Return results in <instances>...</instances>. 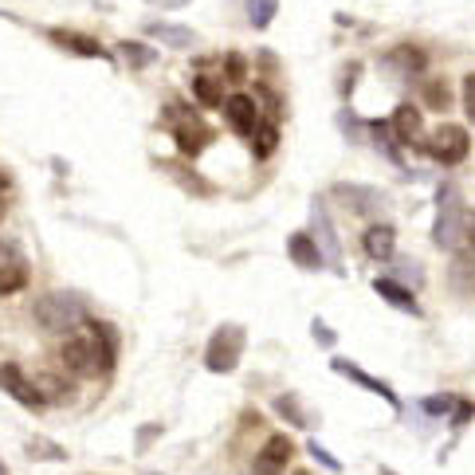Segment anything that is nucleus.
<instances>
[{
    "mask_svg": "<svg viewBox=\"0 0 475 475\" xmlns=\"http://www.w3.org/2000/svg\"><path fill=\"white\" fill-rule=\"evenodd\" d=\"M244 345H247V334H244L240 322H224V327H216L209 345H204V370L209 373H232L244 358Z\"/></svg>",
    "mask_w": 475,
    "mask_h": 475,
    "instance_id": "1",
    "label": "nucleus"
},
{
    "mask_svg": "<svg viewBox=\"0 0 475 475\" xmlns=\"http://www.w3.org/2000/svg\"><path fill=\"white\" fill-rule=\"evenodd\" d=\"M36 322L51 334H63V330H75L79 322H86V307H83V299L51 291V295H43L36 302Z\"/></svg>",
    "mask_w": 475,
    "mask_h": 475,
    "instance_id": "2",
    "label": "nucleus"
},
{
    "mask_svg": "<svg viewBox=\"0 0 475 475\" xmlns=\"http://www.w3.org/2000/svg\"><path fill=\"white\" fill-rule=\"evenodd\" d=\"M463 236V204H460V193L452 185H440L436 193V224H432V240L444 252H456Z\"/></svg>",
    "mask_w": 475,
    "mask_h": 475,
    "instance_id": "3",
    "label": "nucleus"
},
{
    "mask_svg": "<svg viewBox=\"0 0 475 475\" xmlns=\"http://www.w3.org/2000/svg\"><path fill=\"white\" fill-rule=\"evenodd\" d=\"M169 122H173V138H177V149L185 157H197L204 146L212 142V130L201 122L197 114H185V106L173 103L169 106Z\"/></svg>",
    "mask_w": 475,
    "mask_h": 475,
    "instance_id": "4",
    "label": "nucleus"
},
{
    "mask_svg": "<svg viewBox=\"0 0 475 475\" xmlns=\"http://www.w3.org/2000/svg\"><path fill=\"white\" fill-rule=\"evenodd\" d=\"M468 149H471V138H468V130L463 126H440L436 134H432V142H428V154L440 161V166H460L463 157H468Z\"/></svg>",
    "mask_w": 475,
    "mask_h": 475,
    "instance_id": "5",
    "label": "nucleus"
},
{
    "mask_svg": "<svg viewBox=\"0 0 475 475\" xmlns=\"http://www.w3.org/2000/svg\"><path fill=\"white\" fill-rule=\"evenodd\" d=\"M59 358L63 365L75 373V377H94V373H103V358H99V345H94L91 334H79V338H67L63 342V350H59Z\"/></svg>",
    "mask_w": 475,
    "mask_h": 475,
    "instance_id": "6",
    "label": "nucleus"
},
{
    "mask_svg": "<svg viewBox=\"0 0 475 475\" xmlns=\"http://www.w3.org/2000/svg\"><path fill=\"white\" fill-rule=\"evenodd\" d=\"M310 224H315V240L322 247V255L330 259V272H338L345 275V259H342V244H338V232H334V224H330V216H327V204L315 201V209H310Z\"/></svg>",
    "mask_w": 475,
    "mask_h": 475,
    "instance_id": "7",
    "label": "nucleus"
},
{
    "mask_svg": "<svg viewBox=\"0 0 475 475\" xmlns=\"http://www.w3.org/2000/svg\"><path fill=\"white\" fill-rule=\"evenodd\" d=\"M0 389H4L13 401L28 405V408H40V405H43V389L31 381V377L20 370L16 362H4V365H0Z\"/></svg>",
    "mask_w": 475,
    "mask_h": 475,
    "instance_id": "8",
    "label": "nucleus"
},
{
    "mask_svg": "<svg viewBox=\"0 0 475 475\" xmlns=\"http://www.w3.org/2000/svg\"><path fill=\"white\" fill-rule=\"evenodd\" d=\"M295 456V444H291V436H267V444L259 448V456L252 463L255 475H283V468Z\"/></svg>",
    "mask_w": 475,
    "mask_h": 475,
    "instance_id": "9",
    "label": "nucleus"
},
{
    "mask_svg": "<svg viewBox=\"0 0 475 475\" xmlns=\"http://www.w3.org/2000/svg\"><path fill=\"white\" fill-rule=\"evenodd\" d=\"M330 370H334V373H342V377H345V381H354V385H362V389H370V393H377V397H381V401H385V405H393V408H401V397H397V393H393V389H389L385 381H377V377H373V373H365V370H358V365H354V362H345V358H334V362H330Z\"/></svg>",
    "mask_w": 475,
    "mask_h": 475,
    "instance_id": "10",
    "label": "nucleus"
},
{
    "mask_svg": "<svg viewBox=\"0 0 475 475\" xmlns=\"http://www.w3.org/2000/svg\"><path fill=\"white\" fill-rule=\"evenodd\" d=\"M224 118H229V126L236 130V134L252 138L255 126H259V106L252 94H232L229 103H224Z\"/></svg>",
    "mask_w": 475,
    "mask_h": 475,
    "instance_id": "11",
    "label": "nucleus"
},
{
    "mask_svg": "<svg viewBox=\"0 0 475 475\" xmlns=\"http://www.w3.org/2000/svg\"><path fill=\"white\" fill-rule=\"evenodd\" d=\"M287 255H291V264H295V267H302V272H318L322 259H327V255H322V247H318V240L310 232H295V236H291V240H287Z\"/></svg>",
    "mask_w": 475,
    "mask_h": 475,
    "instance_id": "12",
    "label": "nucleus"
},
{
    "mask_svg": "<svg viewBox=\"0 0 475 475\" xmlns=\"http://www.w3.org/2000/svg\"><path fill=\"white\" fill-rule=\"evenodd\" d=\"M334 197H338L350 212H377L385 204V193L370 189V185H334Z\"/></svg>",
    "mask_w": 475,
    "mask_h": 475,
    "instance_id": "13",
    "label": "nucleus"
},
{
    "mask_svg": "<svg viewBox=\"0 0 475 475\" xmlns=\"http://www.w3.org/2000/svg\"><path fill=\"white\" fill-rule=\"evenodd\" d=\"M389 126H393V134H397V142H401V146H420V149H425V142H420V130H425V118H420V111H417V106H397V111H393V122H389Z\"/></svg>",
    "mask_w": 475,
    "mask_h": 475,
    "instance_id": "14",
    "label": "nucleus"
},
{
    "mask_svg": "<svg viewBox=\"0 0 475 475\" xmlns=\"http://www.w3.org/2000/svg\"><path fill=\"white\" fill-rule=\"evenodd\" d=\"M48 36H51V43H59V48L75 51V56H86V59H111V56H106V48H103L99 40H91V36H79V31H63V28H51Z\"/></svg>",
    "mask_w": 475,
    "mask_h": 475,
    "instance_id": "15",
    "label": "nucleus"
},
{
    "mask_svg": "<svg viewBox=\"0 0 475 475\" xmlns=\"http://www.w3.org/2000/svg\"><path fill=\"white\" fill-rule=\"evenodd\" d=\"M373 291L389 302V307H397V310H405V315L420 318V302H417V295H413L408 287L397 283V279H373Z\"/></svg>",
    "mask_w": 475,
    "mask_h": 475,
    "instance_id": "16",
    "label": "nucleus"
},
{
    "mask_svg": "<svg viewBox=\"0 0 475 475\" xmlns=\"http://www.w3.org/2000/svg\"><path fill=\"white\" fill-rule=\"evenodd\" d=\"M86 330H91L94 345H99L103 373H111V370H114V362H118V330L111 327V322H94V318H86Z\"/></svg>",
    "mask_w": 475,
    "mask_h": 475,
    "instance_id": "17",
    "label": "nucleus"
},
{
    "mask_svg": "<svg viewBox=\"0 0 475 475\" xmlns=\"http://www.w3.org/2000/svg\"><path fill=\"white\" fill-rule=\"evenodd\" d=\"M362 247H365V255H370V259H393V252H397L393 224H373V229H365Z\"/></svg>",
    "mask_w": 475,
    "mask_h": 475,
    "instance_id": "18",
    "label": "nucleus"
},
{
    "mask_svg": "<svg viewBox=\"0 0 475 475\" xmlns=\"http://www.w3.org/2000/svg\"><path fill=\"white\" fill-rule=\"evenodd\" d=\"M381 63H385L389 71L401 75V79H417V75L425 71L428 59H425V51H417V48H408V43H405V48H393V51H389Z\"/></svg>",
    "mask_w": 475,
    "mask_h": 475,
    "instance_id": "19",
    "label": "nucleus"
},
{
    "mask_svg": "<svg viewBox=\"0 0 475 475\" xmlns=\"http://www.w3.org/2000/svg\"><path fill=\"white\" fill-rule=\"evenodd\" d=\"M146 31H149L154 40L166 43V48H193V43H197V31H193V28L166 24V20H154V24H146Z\"/></svg>",
    "mask_w": 475,
    "mask_h": 475,
    "instance_id": "20",
    "label": "nucleus"
},
{
    "mask_svg": "<svg viewBox=\"0 0 475 475\" xmlns=\"http://www.w3.org/2000/svg\"><path fill=\"white\" fill-rule=\"evenodd\" d=\"M448 283L460 291V295H475V255L460 252L452 259V272H448Z\"/></svg>",
    "mask_w": 475,
    "mask_h": 475,
    "instance_id": "21",
    "label": "nucleus"
},
{
    "mask_svg": "<svg viewBox=\"0 0 475 475\" xmlns=\"http://www.w3.org/2000/svg\"><path fill=\"white\" fill-rule=\"evenodd\" d=\"M193 94H197L201 106H224V103H229V94H224V79H216V75H197V79H193Z\"/></svg>",
    "mask_w": 475,
    "mask_h": 475,
    "instance_id": "22",
    "label": "nucleus"
},
{
    "mask_svg": "<svg viewBox=\"0 0 475 475\" xmlns=\"http://www.w3.org/2000/svg\"><path fill=\"white\" fill-rule=\"evenodd\" d=\"M28 287V267L20 264H0V299H8V295H16V291H24Z\"/></svg>",
    "mask_w": 475,
    "mask_h": 475,
    "instance_id": "23",
    "label": "nucleus"
},
{
    "mask_svg": "<svg viewBox=\"0 0 475 475\" xmlns=\"http://www.w3.org/2000/svg\"><path fill=\"white\" fill-rule=\"evenodd\" d=\"M275 413H279V417H287L295 428H310V417L302 413V405H299V397H295V393H279V397H275Z\"/></svg>",
    "mask_w": 475,
    "mask_h": 475,
    "instance_id": "24",
    "label": "nucleus"
},
{
    "mask_svg": "<svg viewBox=\"0 0 475 475\" xmlns=\"http://www.w3.org/2000/svg\"><path fill=\"white\" fill-rule=\"evenodd\" d=\"M279 13V0H247V20H252V28H267Z\"/></svg>",
    "mask_w": 475,
    "mask_h": 475,
    "instance_id": "25",
    "label": "nucleus"
},
{
    "mask_svg": "<svg viewBox=\"0 0 475 475\" xmlns=\"http://www.w3.org/2000/svg\"><path fill=\"white\" fill-rule=\"evenodd\" d=\"M255 157H272L275 154V146H279V130H275V122H264V126H255Z\"/></svg>",
    "mask_w": 475,
    "mask_h": 475,
    "instance_id": "26",
    "label": "nucleus"
},
{
    "mask_svg": "<svg viewBox=\"0 0 475 475\" xmlns=\"http://www.w3.org/2000/svg\"><path fill=\"white\" fill-rule=\"evenodd\" d=\"M28 456H31V460H67V448H59L56 440L31 436V440H28Z\"/></svg>",
    "mask_w": 475,
    "mask_h": 475,
    "instance_id": "27",
    "label": "nucleus"
},
{
    "mask_svg": "<svg viewBox=\"0 0 475 475\" xmlns=\"http://www.w3.org/2000/svg\"><path fill=\"white\" fill-rule=\"evenodd\" d=\"M456 393H440V397H428V401H420V408H425L428 417H444V413H456Z\"/></svg>",
    "mask_w": 475,
    "mask_h": 475,
    "instance_id": "28",
    "label": "nucleus"
},
{
    "mask_svg": "<svg viewBox=\"0 0 475 475\" xmlns=\"http://www.w3.org/2000/svg\"><path fill=\"white\" fill-rule=\"evenodd\" d=\"M122 56L134 63V67H149V63L157 59V51L154 48H142V43H122Z\"/></svg>",
    "mask_w": 475,
    "mask_h": 475,
    "instance_id": "29",
    "label": "nucleus"
},
{
    "mask_svg": "<svg viewBox=\"0 0 475 475\" xmlns=\"http://www.w3.org/2000/svg\"><path fill=\"white\" fill-rule=\"evenodd\" d=\"M43 389V401H71V385L56 381V377H48V381H40Z\"/></svg>",
    "mask_w": 475,
    "mask_h": 475,
    "instance_id": "30",
    "label": "nucleus"
},
{
    "mask_svg": "<svg viewBox=\"0 0 475 475\" xmlns=\"http://www.w3.org/2000/svg\"><path fill=\"white\" fill-rule=\"evenodd\" d=\"M307 452H310V456H315V460L322 463V468H330L334 475H338V471H342V460H334V456H330V452H327V448H322V444H315V440H310V448H307Z\"/></svg>",
    "mask_w": 475,
    "mask_h": 475,
    "instance_id": "31",
    "label": "nucleus"
},
{
    "mask_svg": "<svg viewBox=\"0 0 475 475\" xmlns=\"http://www.w3.org/2000/svg\"><path fill=\"white\" fill-rule=\"evenodd\" d=\"M463 111H468V118L475 122V71L463 75Z\"/></svg>",
    "mask_w": 475,
    "mask_h": 475,
    "instance_id": "32",
    "label": "nucleus"
},
{
    "mask_svg": "<svg viewBox=\"0 0 475 475\" xmlns=\"http://www.w3.org/2000/svg\"><path fill=\"white\" fill-rule=\"evenodd\" d=\"M425 94H428V103H432V106H440V111H444V103H448V91H444V83H440V79H432Z\"/></svg>",
    "mask_w": 475,
    "mask_h": 475,
    "instance_id": "33",
    "label": "nucleus"
},
{
    "mask_svg": "<svg viewBox=\"0 0 475 475\" xmlns=\"http://www.w3.org/2000/svg\"><path fill=\"white\" fill-rule=\"evenodd\" d=\"M224 71H229V79H232V83H240V79H244V71H247V63H244L240 56H229V59H224Z\"/></svg>",
    "mask_w": 475,
    "mask_h": 475,
    "instance_id": "34",
    "label": "nucleus"
},
{
    "mask_svg": "<svg viewBox=\"0 0 475 475\" xmlns=\"http://www.w3.org/2000/svg\"><path fill=\"white\" fill-rule=\"evenodd\" d=\"M315 338H318V345H334V330H327L322 318H315Z\"/></svg>",
    "mask_w": 475,
    "mask_h": 475,
    "instance_id": "35",
    "label": "nucleus"
},
{
    "mask_svg": "<svg viewBox=\"0 0 475 475\" xmlns=\"http://www.w3.org/2000/svg\"><path fill=\"white\" fill-rule=\"evenodd\" d=\"M397 267H401V275H408V279H413V283H420V279H425V272H413V259H401V264H397Z\"/></svg>",
    "mask_w": 475,
    "mask_h": 475,
    "instance_id": "36",
    "label": "nucleus"
},
{
    "mask_svg": "<svg viewBox=\"0 0 475 475\" xmlns=\"http://www.w3.org/2000/svg\"><path fill=\"white\" fill-rule=\"evenodd\" d=\"M16 259H20V252H16V247L0 240V264H16Z\"/></svg>",
    "mask_w": 475,
    "mask_h": 475,
    "instance_id": "37",
    "label": "nucleus"
},
{
    "mask_svg": "<svg viewBox=\"0 0 475 475\" xmlns=\"http://www.w3.org/2000/svg\"><path fill=\"white\" fill-rule=\"evenodd\" d=\"M471 247H475V216H471Z\"/></svg>",
    "mask_w": 475,
    "mask_h": 475,
    "instance_id": "38",
    "label": "nucleus"
},
{
    "mask_svg": "<svg viewBox=\"0 0 475 475\" xmlns=\"http://www.w3.org/2000/svg\"><path fill=\"white\" fill-rule=\"evenodd\" d=\"M381 475H397V471L393 468H381Z\"/></svg>",
    "mask_w": 475,
    "mask_h": 475,
    "instance_id": "39",
    "label": "nucleus"
},
{
    "mask_svg": "<svg viewBox=\"0 0 475 475\" xmlns=\"http://www.w3.org/2000/svg\"><path fill=\"white\" fill-rule=\"evenodd\" d=\"M0 475H8V468H4V463H0Z\"/></svg>",
    "mask_w": 475,
    "mask_h": 475,
    "instance_id": "40",
    "label": "nucleus"
},
{
    "mask_svg": "<svg viewBox=\"0 0 475 475\" xmlns=\"http://www.w3.org/2000/svg\"><path fill=\"white\" fill-rule=\"evenodd\" d=\"M295 475H310V471H295Z\"/></svg>",
    "mask_w": 475,
    "mask_h": 475,
    "instance_id": "41",
    "label": "nucleus"
},
{
    "mask_svg": "<svg viewBox=\"0 0 475 475\" xmlns=\"http://www.w3.org/2000/svg\"><path fill=\"white\" fill-rule=\"evenodd\" d=\"M146 475H161V471H146Z\"/></svg>",
    "mask_w": 475,
    "mask_h": 475,
    "instance_id": "42",
    "label": "nucleus"
}]
</instances>
